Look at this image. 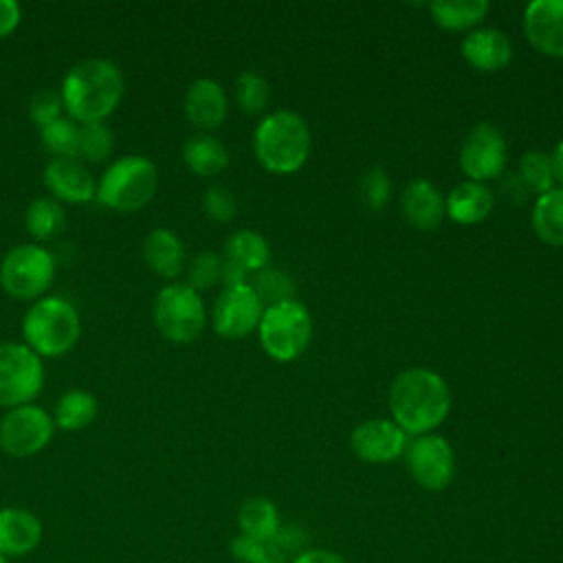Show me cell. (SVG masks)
Returning <instances> with one entry per match:
<instances>
[{
  "label": "cell",
  "instance_id": "cell-1",
  "mask_svg": "<svg viewBox=\"0 0 563 563\" xmlns=\"http://www.w3.org/2000/svg\"><path fill=\"white\" fill-rule=\"evenodd\" d=\"M451 409V391L444 378L427 367L400 372L389 387V411L394 422L411 435L433 433Z\"/></svg>",
  "mask_w": 563,
  "mask_h": 563
},
{
  "label": "cell",
  "instance_id": "cell-2",
  "mask_svg": "<svg viewBox=\"0 0 563 563\" xmlns=\"http://www.w3.org/2000/svg\"><path fill=\"white\" fill-rule=\"evenodd\" d=\"M59 92L73 121H103L123 97V75L108 59H84L66 73Z\"/></svg>",
  "mask_w": 563,
  "mask_h": 563
},
{
  "label": "cell",
  "instance_id": "cell-3",
  "mask_svg": "<svg viewBox=\"0 0 563 563\" xmlns=\"http://www.w3.org/2000/svg\"><path fill=\"white\" fill-rule=\"evenodd\" d=\"M260 165L273 174L297 172L310 154L308 123L290 110H277L260 121L253 134Z\"/></svg>",
  "mask_w": 563,
  "mask_h": 563
},
{
  "label": "cell",
  "instance_id": "cell-4",
  "mask_svg": "<svg viewBox=\"0 0 563 563\" xmlns=\"http://www.w3.org/2000/svg\"><path fill=\"white\" fill-rule=\"evenodd\" d=\"M81 334V321L70 301L64 297L37 299L22 319L24 345L42 356H64L75 347Z\"/></svg>",
  "mask_w": 563,
  "mask_h": 563
},
{
  "label": "cell",
  "instance_id": "cell-5",
  "mask_svg": "<svg viewBox=\"0 0 563 563\" xmlns=\"http://www.w3.org/2000/svg\"><path fill=\"white\" fill-rule=\"evenodd\" d=\"M158 189L156 165L141 154H128L108 165L97 183L95 198L121 213H132L143 209Z\"/></svg>",
  "mask_w": 563,
  "mask_h": 563
},
{
  "label": "cell",
  "instance_id": "cell-6",
  "mask_svg": "<svg viewBox=\"0 0 563 563\" xmlns=\"http://www.w3.org/2000/svg\"><path fill=\"white\" fill-rule=\"evenodd\" d=\"M264 352L279 363L299 358L312 339V319L308 308L297 301H282L264 308L257 325Z\"/></svg>",
  "mask_w": 563,
  "mask_h": 563
},
{
  "label": "cell",
  "instance_id": "cell-7",
  "mask_svg": "<svg viewBox=\"0 0 563 563\" xmlns=\"http://www.w3.org/2000/svg\"><path fill=\"white\" fill-rule=\"evenodd\" d=\"M154 325L174 343L196 341L207 323V312L200 295L187 284H167L154 299Z\"/></svg>",
  "mask_w": 563,
  "mask_h": 563
},
{
  "label": "cell",
  "instance_id": "cell-8",
  "mask_svg": "<svg viewBox=\"0 0 563 563\" xmlns=\"http://www.w3.org/2000/svg\"><path fill=\"white\" fill-rule=\"evenodd\" d=\"M55 260L37 244L13 246L0 264V286L13 299H37L53 282Z\"/></svg>",
  "mask_w": 563,
  "mask_h": 563
},
{
  "label": "cell",
  "instance_id": "cell-9",
  "mask_svg": "<svg viewBox=\"0 0 563 563\" xmlns=\"http://www.w3.org/2000/svg\"><path fill=\"white\" fill-rule=\"evenodd\" d=\"M42 385V358L24 343H0V407L31 405Z\"/></svg>",
  "mask_w": 563,
  "mask_h": 563
},
{
  "label": "cell",
  "instance_id": "cell-10",
  "mask_svg": "<svg viewBox=\"0 0 563 563\" xmlns=\"http://www.w3.org/2000/svg\"><path fill=\"white\" fill-rule=\"evenodd\" d=\"M405 464L411 479L431 493L444 490L455 473V455L451 444L438 433L416 435L407 442Z\"/></svg>",
  "mask_w": 563,
  "mask_h": 563
},
{
  "label": "cell",
  "instance_id": "cell-11",
  "mask_svg": "<svg viewBox=\"0 0 563 563\" xmlns=\"http://www.w3.org/2000/svg\"><path fill=\"white\" fill-rule=\"evenodd\" d=\"M55 431L51 413L37 405L13 407L0 420V449L13 457H31L40 453Z\"/></svg>",
  "mask_w": 563,
  "mask_h": 563
},
{
  "label": "cell",
  "instance_id": "cell-12",
  "mask_svg": "<svg viewBox=\"0 0 563 563\" xmlns=\"http://www.w3.org/2000/svg\"><path fill=\"white\" fill-rule=\"evenodd\" d=\"M506 156L508 147L504 134L488 121L475 123L460 145V167L475 183L501 176Z\"/></svg>",
  "mask_w": 563,
  "mask_h": 563
},
{
  "label": "cell",
  "instance_id": "cell-13",
  "mask_svg": "<svg viewBox=\"0 0 563 563\" xmlns=\"http://www.w3.org/2000/svg\"><path fill=\"white\" fill-rule=\"evenodd\" d=\"M262 314L264 303L260 301L251 284L229 286L213 301L211 325L216 334L224 339H244L246 334L257 330Z\"/></svg>",
  "mask_w": 563,
  "mask_h": 563
},
{
  "label": "cell",
  "instance_id": "cell-14",
  "mask_svg": "<svg viewBox=\"0 0 563 563\" xmlns=\"http://www.w3.org/2000/svg\"><path fill=\"white\" fill-rule=\"evenodd\" d=\"M407 433L385 418H372L354 427L350 435V446L356 457L369 464H387L400 457L407 449Z\"/></svg>",
  "mask_w": 563,
  "mask_h": 563
},
{
  "label": "cell",
  "instance_id": "cell-15",
  "mask_svg": "<svg viewBox=\"0 0 563 563\" xmlns=\"http://www.w3.org/2000/svg\"><path fill=\"white\" fill-rule=\"evenodd\" d=\"M528 42L548 57H563V0H532L523 11Z\"/></svg>",
  "mask_w": 563,
  "mask_h": 563
},
{
  "label": "cell",
  "instance_id": "cell-16",
  "mask_svg": "<svg viewBox=\"0 0 563 563\" xmlns=\"http://www.w3.org/2000/svg\"><path fill=\"white\" fill-rule=\"evenodd\" d=\"M44 187L57 202L84 205L97 194V183L90 169L77 158H53L44 167Z\"/></svg>",
  "mask_w": 563,
  "mask_h": 563
},
{
  "label": "cell",
  "instance_id": "cell-17",
  "mask_svg": "<svg viewBox=\"0 0 563 563\" xmlns=\"http://www.w3.org/2000/svg\"><path fill=\"white\" fill-rule=\"evenodd\" d=\"M400 211L413 229L433 231L440 227L446 205L442 191L431 180L413 178L400 194Z\"/></svg>",
  "mask_w": 563,
  "mask_h": 563
},
{
  "label": "cell",
  "instance_id": "cell-18",
  "mask_svg": "<svg viewBox=\"0 0 563 563\" xmlns=\"http://www.w3.org/2000/svg\"><path fill=\"white\" fill-rule=\"evenodd\" d=\"M460 51H462V57L473 68L484 73L501 70L512 57V44L508 35L493 26H479L466 33Z\"/></svg>",
  "mask_w": 563,
  "mask_h": 563
},
{
  "label": "cell",
  "instance_id": "cell-19",
  "mask_svg": "<svg viewBox=\"0 0 563 563\" xmlns=\"http://www.w3.org/2000/svg\"><path fill=\"white\" fill-rule=\"evenodd\" d=\"M227 95L224 88L216 79H196L185 95V114L187 119L202 128V130H213L222 125L227 119Z\"/></svg>",
  "mask_w": 563,
  "mask_h": 563
},
{
  "label": "cell",
  "instance_id": "cell-20",
  "mask_svg": "<svg viewBox=\"0 0 563 563\" xmlns=\"http://www.w3.org/2000/svg\"><path fill=\"white\" fill-rule=\"evenodd\" d=\"M42 539L40 519L24 508L0 510V554L24 556L37 548Z\"/></svg>",
  "mask_w": 563,
  "mask_h": 563
},
{
  "label": "cell",
  "instance_id": "cell-21",
  "mask_svg": "<svg viewBox=\"0 0 563 563\" xmlns=\"http://www.w3.org/2000/svg\"><path fill=\"white\" fill-rule=\"evenodd\" d=\"M141 253L147 268L165 279H174L183 271L185 246L180 238L165 227H158L145 235Z\"/></svg>",
  "mask_w": 563,
  "mask_h": 563
},
{
  "label": "cell",
  "instance_id": "cell-22",
  "mask_svg": "<svg viewBox=\"0 0 563 563\" xmlns=\"http://www.w3.org/2000/svg\"><path fill=\"white\" fill-rule=\"evenodd\" d=\"M446 213L457 224H477L493 211L495 196L484 183L464 180L455 185L444 200Z\"/></svg>",
  "mask_w": 563,
  "mask_h": 563
},
{
  "label": "cell",
  "instance_id": "cell-23",
  "mask_svg": "<svg viewBox=\"0 0 563 563\" xmlns=\"http://www.w3.org/2000/svg\"><path fill=\"white\" fill-rule=\"evenodd\" d=\"M183 161L198 176H216L229 165V152L220 139L200 132L185 141Z\"/></svg>",
  "mask_w": 563,
  "mask_h": 563
},
{
  "label": "cell",
  "instance_id": "cell-24",
  "mask_svg": "<svg viewBox=\"0 0 563 563\" xmlns=\"http://www.w3.org/2000/svg\"><path fill=\"white\" fill-rule=\"evenodd\" d=\"M238 526L240 534H246L257 541H271L279 528V510L266 497H249L242 501L238 510Z\"/></svg>",
  "mask_w": 563,
  "mask_h": 563
},
{
  "label": "cell",
  "instance_id": "cell-25",
  "mask_svg": "<svg viewBox=\"0 0 563 563\" xmlns=\"http://www.w3.org/2000/svg\"><path fill=\"white\" fill-rule=\"evenodd\" d=\"M530 222L545 244L563 246V187H554L537 196Z\"/></svg>",
  "mask_w": 563,
  "mask_h": 563
},
{
  "label": "cell",
  "instance_id": "cell-26",
  "mask_svg": "<svg viewBox=\"0 0 563 563\" xmlns=\"http://www.w3.org/2000/svg\"><path fill=\"white\" fill-rule=\"evenodd\" d=\"M24 227L35 240H55L66 229V211L62 202L51 196H42L29 202L24 213Z\"/></svg>",
  "mask_w": 563,
  "mask_h": 563
},
{
  "label": "cell",
  "instance_id": "cell-27",
  "mask_svg": "<svg viewBox=\"0 0 563 563\" xmlns=\"http://www.w3.org/2000/svg\"><path fill=\"white\" fill-rule=\"evenodd\" d=\"M97 398L86 389H68L55 405L53 420L64 431L86 429L97 416Z\"/></svg>",
  "mask_w": 563,
  "mask_h": 563
},
{
  "label": "cell",
  "instance_id": "cell-28",
  "mask_svg": "<svg viewBox=\"0 0 563 563\" xmlns=\"http://www.w3.org/2000/svg\"><path fill=\"white\" fill-rule=\"evenodd\" d=\"M488 9L490 4L486 0H440L429 4L433 20L446 31L471 29L488 13Z\"/></svg>",
  "mask_w": 563,
  "mask_h": 563
},
{
  "label": "cell",
  "instance_id": "cell-29",
  "mask_svg": "<svg viewBox=\"0 0 563 563\" xmlns=\"http://www.w3.org/2000/svg\"><path fill=\"white\" fill-rule=\"evenodd\" d=\"M268 257H271L268 242L255 231H246V229L235 231L224 242V260L240 264L249 273L262 271L268 264Z\"/></svg>",
  "mask_w": 563,
  "mask_h": 563
},
{
  "label": "cell",
  "instance_id": "cell-30",
  "mask_svg": "<svg viewBox=\"0 0 563 563\" xmlns=\"http://www.w3.org/2000/svg\"><path fill=\"white\" fill-rule=\"evenodd\" d=\"M42 143L55 158H77L79 161V123L70 117H59L48 125L40 128Z\"/></svg>",
  "mask_w": 563,
  "mask_h": 563
},
{
  "label": "cell",
  "instance_id": "cell-31",
  "mask_svg": "<svg viewBox=\"0 0 563 563\" xmlns=\"http://www.w3.org/2000/svg\"><path fill=\"white\" fill-rule=\"evenodd\" d=\"M521 180L526 183L530 194H545L554 189V169H552V158L550 154L541 150H530L521 156L519 161V172Z\"/></svg>",
  "mask_w": 563,
  "mask_h": 563
},
{
  "label": "cell",
  "instance_id": "cell-32",
  "mask_svg": "<svg viewBox=\"0 0 563 563\" xmlns=\"http://www.w3.org/2000/svg\"><path fill=\"white\" fill-rule=\"evenodd\" d=\"M251 288L255 290V295L260 297L262 303L268 306H275V303H282V301H290L295 299V284L292 279L279 271V268H271V266H264L262 271L255 273L253 277V284Z\"/></svg>",
  "mask_w": 563,
  "mask_h": 563
},
{
  "label": "cell",
  "instance_id": "cell-33",
  "mask_svg": "<svg viewBox=\"0 0 563 563\" xmlns=\"http://www.w3.org/2000/svg\"><path fill=\"white\" fill-rule=\"evenodd\" d=\"M231 554L238 563H286V550L273 537L271 541H257L246 534H238L231 541Z\"/></svg>",
  "mask_w": 563,
  "mask_h": 563
},
{
  "label": "cell",
  "instance_id": "cell-34",
  "mask_svg": "<svg viewBox=\"0 0 563 563\" xmlns=\"http://www.w3.org/2000/svg\"><path fill=\"white\" fill-rule=\"evenodd\" d=\"M271 99V86L266 77L255 70H244L235 79V101L242 112L260 114Z\"/></svg>",
  "mask_w": 563,
  "mask_h": 563
},
{
  "label": "cell",
  "instance_id": "cell-35",
  "mask_svg": "<svg viewBox=\"0 0 563 563\" xmlns=\"http://www.w3.org/2000/svg\"><path fill=\"white\" fill-rule=\"evenodd\" d=\"M114 136L103 121L79 123V161L101 163L112 154Z\"/></svg>",
  "mask_w": 563,
  "mask_h": 563
},
{
  "label": "cell",
  "instance_id": "cell-36",
  "mask_svg": "<svg viewBox=\"0 0 563 563\" xmlns=\"http://www.w3.org/2000/svg\"><path fill=\"white\" fill-rule=\"evenodd\" d=\"M358 191L363 198V205L372 211H380L387 207L391 198V180L383 167H372L361 176Z\"/></svg>",
  "mask_w": 563,
  "mask_h": 563
},
{
  "label": "cell",
  "instance_id": "cell-37",
  "mask_svg": "<svg viewBox=\"0 0 563 563\" xmlns=\"http://www.w3.org/2000/svg\"><path fill=\"white\" fill-rule=\"evenodd\" d=\"M220 273H222V257L216 253H200L194 257L191 266H189V284L196 292L198 290H207L216 284H220Z\"/></svg>",
  "mask_w": 563,
  "mask_h": 563
},
{
  "label": "cell",
  "instance_id": "cell-38",
  "mask_svg": "<svg viewBox=\"0 0 563 563\" xmlns=\"http://www.w3.org/2000/svg\"><path fill=\"white\" fill-rule=\"evenodd\" d=\"M202 209L213 222H231L235 218L238 205L233 194L224 185H211L202 196Z\"/></svg>",
  "mask_w": 563,
  "mask_h": 563
},
{
  "label": "cell",
  "instance_id": "cell-39",
  "mask_svg": "<svg viewBox=\"0 0 563 563\" xmlns=\"http://www.w3.org/2000/svg\"><path fill=\"white\" fill-rule=\"evenodd\" d=\"M64 112V101H62V92H55L51 88H44L40 92L33 95L31 103H29V117L37 128L48 125L51 121L59 119Z\"/></svg>",
  "mask_w": 563,
  "mask_h": 563
},
{
  "label": "cell",
  "instance_id": "cell-40",
  "mask_svg": "<svg viewBox=\"0 0 563 563\" xmlns=\"http://www.w3.org/2000/svg\"><path fill=\"white\" fill-rule=\"evenodd\" d=\"M499 191L504 194V198H508L510 202H523L530 191L526 187V183L521 180V176L517 172H510V174H501V180H499Z\"/></svg>",
  "mask_w": 563,
  "mask_h": 563
},
{
  "label": "cell",
  "instance_id": "cell-41",
  "mask_svg": "<svg viewBox=\"0 0 563 563\" xmlns=\"http://www.w3.org/2000/svg\"><path fill=\"white\" fill-rule=\"evenodd\" d=\"M22 20V9L15 0H0V40L11 35Z\"/></svg>",
  "mask_w": 563,
  "mask_h": 563
},
{
  "label": "cell",
  "instance_id": "cell-42",
  "mask_svg": "<svg viewBox=\"0 0 563 563\" xmlns=\"http://www.w3.org/2000/svg\"><path fill=\"white\" fill-rule=\"evenodd\" d=\"M290 563H347L339 552L325 548H310L292 556Z\"/></svg>",
  "mask_w": 563,
  "mask_h": 563
},
{
  "label": "cell",
  "instance_id": "cell-43",
  "mask_svg": "<svg viewBox=\"0 0 563 563\" xmlns=\"http://www.w3.org/2000/svg\"><path fill=\"white\" fill-rule=\"evenodd\" d=\"M246 275H249V271H246V268H242L240 264H235V262H231V260H224V257H222L220 284H224V288L246 284Z\"/></svg>",
  "mask_w": 563,
  "mask_h": 563
},
{
  "label": "cell",
  "instance_id": "cell-44",
  "mask_svg": "<svg viewBox=\"0 0 563 563\" xmlns=\"http://www.w3.org/2000/svg\"><path fill=\"white\" fill-rule=\"evenodd\" d=\"M550 158H552L554 180L559 183V187H563V141H559V145L554 147V152L550 154Z\"/></svg>",
  "mask_w": 563,
  "mask_h": 563
},
{
  "label": "cell",
  "instance_id": "cell-45",
  "mask_svg": "<svg viewBox=\"0 0 563 563\" xmlns=\"http://www.w3.org/2000/svg\"><path fill=\"white\" fill-rule=\"evenodd\" d=\"M0 563H7V559H4V556H2V554H0Z\"/></svg>",
  "mask_w": 563,
  "mask_h": 563
}]
</instances>
